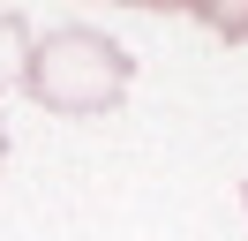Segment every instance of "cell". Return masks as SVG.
<instances>
[{"instance_id": "6da1fadb", "label": "cell", "mask_w": 248, "mask_h": 241, "mask_svg": "<svg viewBox=\"0 0 248 241\" xmlns=\"http://www.w3.org/2000/svg\"><path fill=\"white\" fill-rule=\"evenodd\" d=\"M128 75H136L128 45L106 38V30H91V23H61V30L23 45V90L46 113H68V120H91L106 105H121Z\"/></svg>"}, {"instance_id": "3957f363", "label": "cell", "mask_w": 248, "mask_h": 241, "mask_svg": "<svg viewBox=\"0 0 248 241\" xmlns=\"http://www.w3.org/2000/svg\"><path fill=\"white\" fill-rule=\"evenodd\" d=\"M0 151H8V128H0Z\"/></svg>"}, {"instance_id": "277c9868", "label": "cell", "mask_w": 248, "mask_h": 241, "mask_svg": "<svg viewBox=\"0 0 248 241\" xmlns=\"http://www.w3.org/2000/svg\"><path fill=\"white\" fill-rule=\"evenodd\" d=\"M158 8H173V0H158Z\"/></svg>"}, {"instance_id": "7a4b0ae2", "label": "cell", "mask_w": 248, "mask_h": 241, "mask_svg": "<svg viewBox=\"0 0 248 241\" xmlns=\"http://www.w3.org/2000/svg\"><path fill=\"white\" fill-rule=\"evenodd\" d=\"M121 8H158V0H121Z\"/></svg>"}]
</instances>
